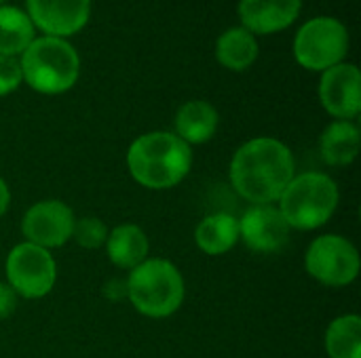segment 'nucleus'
I'll return each instance as SVG.
<instances>
[{
  "mask_svg": "<svg viewBox=\"0 0 361 358\" xmlns=\"http://www.w3.org/2000/svg\"><path fill=\"white\" fill-rule=\"evenodd\" d=\"M292 150L275 137H254L231 160V184L252 205H273L296 175Z\"/></svg>",
  "mask_w": 361,
  "mask_h": 358,
  "instance_id": "1",
  "label": "nucleus"
},
{
  "mask_svg": "<svg viewBox=\"0 0 361 358\" xmlns=\"http://www.w3.org/2000/svg\"><path fill=\"white\" fill-rule=\"evenodd\" d=\"M192 167V150L176 133H144L127 150L131 177L148 190L176 188Z\"/></svg>",
  "mask_w": 361,
  "mask_h": 358,
  "instance_id": "2",
  "label": "nucleus"
},
{
  "mask_svg": "<svg viewBox=\"0 0 361 358\" xmlns=\"http://www.w3.org/2000/svg\"><path fill=\"white\" fill-rule=\"evenodd\" d=\"M131 306L148 319H167L176 314L184 302V279L180 270L161 257H148L125 281Z\"/></svg>",
  "mask_w": 361,
  "mask_h": 358,
  "instance_id": "3",
  "label": "nucleus"
},
{
  "mask_svg": "<svg viewBox=\"0 0 361 358\" xmlns=\"http://www.w3.org/2000/svg\"><path fill=\"white\" fill-rule=\"evenodd\" d=\"M23 80L42 95H59L70 91L80 72L76 49L66 38H34L19 59Z\"/></svg>",
  "mask_w": 361,
  "mask_h": 358,
  "instance_id": "4",
  "label": "nucleus"
},
{
  "mask_svg": "<svg viewBox=\"0 0 361 358\" xmlns=\"http://www.w3.org/2000/svg\"><path fill=\"white\" fill-rule=\"evenodd\" d=\"M336 181L317 171L294 175L279 196V211L290 228L309 232L326 226L338 207Z\"/></svg>",
  "mask_w": 361,
  "mask_h": 358,
  "instance_id": "5",
  "label": "nucleus"
},
{
  "mask_svg": "<svg viewBox=\"0 0 361 358\" xmlns=\"http://www.w3.org/2000/svg\"><path fill=\"white\" fill-rule=\"evenodd\" d=\"M349 32L334 17H315L307 21L294 38L296 61L313 72H326L347 57Z\"/></svg>",
  "mask_w": 361,
  "mask_h": 358,
  "instance_id": "6",
  "label": "nucleus"
},
{
  "mask_svg": "<svg viewBox=\"0 0 361 358\" xmlns=\"http://www.w3.org/2000/svg\"><path fill=\"white\" fill-rule=\"evenodd\" d=\"M361 262L355 245L341 234L317 236L305 253V270L326 287H347L360 274Z\"/></svg>",
  "mask_w": 361,
  "mask_h": 358,
  "instance_id": "7",
  "label": "nucleus"
},
{
  "mask_svg": "<svg viewBox=\"0 0 361 358\" xmlns=\"http://www.w3.org/2000/svg\"><path fill=\"white\" fill-rule=\"evenodd\" d=\"M6 285L23 300H40L57 281V264L51 251L32 243H19L6 255Z\"/></svg>",
  "mask_w": 361,
  "mask_h": 358,
  "instance_id": "8",
  "label": "nucleus"
},
{
  "mask_svg": "<svg viewBox=\"0 0 361 358\" xmlns=\"http://www.w3.org/2000/svg\"><path fill=\"white\" fill-rule=\"evenodd\" d=\"M74 222V213L66 203L40 200L25 211L21 219V232L25 236V243L49 251L63 247L72 238Z\"/></svg>",
  "mask_w": 361,
  "mask_h": 358,
  "instance_id": "9",
  "label": "nucleus"
},
{
  "mask_svg": "<svg viewBox=\"0 0 361 358\" xmlns=\"http://www.w3.org/2000/svg\"><path fill=\"white\" fill-rule=\"evenodd\" d=\"M239 241L256 253H279L290 241V226L275 205H252L237 219Z\"/></svg>",
  "mask_w": 361,
  "mask_h": 358,
  "instance_id": "10",
  "label": "nucleus"
},
{
  "mask_svg": "<svg viewBox=\"0 0 361 358\" xmlns=\"http://www.w3.org/2000/svg\"><path fill=\"white\" fill-rule=\"evenodd\" d=\"M319 101L336 120H353L361 112V74L353 63H338L322 74Z\"/></svg>",
  "mask_w": 361,
  "mask_h": 358,
  "instance_id": "11",
  "label": "nucleus"
},
{
  "mask_svg": "<svg viewBox=\"0 0 361 358\" xmlns=\"http://www.w3.org/2000/svg\"><path fill=\"white\" fill-rule=\"evenodd\" d=\"M27 17L47 36L66 38L80 32L91 15V0H25Z\"/></svg>",
  "mask_w": 361,
  "mask_h": 358,
  "instance_id": "12",
  "label": "nucleus"
},
{
  "mask_svg": "<svg viewBox=\"0 0 361 358\" xmlns=\"http://www.w3.org/2000/svg\"><path fill=\"white\" fill-rule=\"evenodd\" d=\"M302 0H239V19L252 34H275L300 15Z\"/></svg>",
  "mask_w": 361,
  "mask_h": 358,
  "instance_id": "13",
  "label": "nucleus"
},
{
  "mask_svg": "<svg viewBox=\"0 0 361 358\" xmlns=\"http://www.w3.org/2000/svg\"><path fill=\"white\" fill-rule=\"evenodd\" d=\"M150 243L146 232L135 224H121L108 232L106 253L108 260L121 270H133L148 260Z\"/></svg>",
  "mask_w": 361,
  "mask_h": 358,
  "instance_id": "14",
  "label": "nucleus"
},
{
  "mask_svg": "<svg viewBox=\"0 0 361 358\" xmlns=\"http://www.w3.org/2000/svg\"><path fill=\"white\" fill-rule=\"evenodd\" d=\"M361 133L353 120H334L319 137L322 160L330 167H347L360 154Z\"/></svg>",
  "mask_w": 361,
  "mask_h": 358,
  "instance_id": "15",
  "label": "nucleus"
},
{
  "mask_svg": "<svg viewBox=\"0 0 361 358\" xmlns=\"http://www.w3.org/2000/svg\"><path fill=\"white\" fill-rule=\"evenodd\" d=\"M218 120V112L212 103L201 99L186 101L176 112V135L188 146H201L216 135Z\"/></svg>",
  "mask_w": 361,
  "mask_h": 358,
  "instance_id": "16",
  "label": "nucleus"
},
{
  "mask_svg": "<svg viewBox=\"0 0 361 358\" xmlns=\"http://www.w3.org/2000/svg\"><path fill=\"white\" fill-rule=\"evenodd\" d=\"M197 247L207 255H224L239 243V224L231 213H214L199 222L195 230Z\"/></svg>",
  "mask_w": 361,
  "mask_h": 358,
  "instance_id": "17",
  "label": "nucleus"
},
{
  "mask_svg": "<svg viewBox=\"0 0 361 358\" xmlns=\"http://www.w3.org/2000/svg\"><path fill=\"white\" fill-rule=\"evenodd\" d=\"M216 57L220 65L233 72L247 70L258 57V42L252 32L245 27L226 30L216 42Z\"/></svg>",
  "mask_w": 361,
  "mask_h": 358,
  "instance_id": "18",
  "label": "nucleus"
},
{
  "mask_svg": "<svg viewBox=\"0 0 361 358\" xmlns=\"http://www.w3.org/2000/svg\"><path fill=\"white\" fill-rule=\"evenodd\" d=\"M34 40V23L17 6H0V55H21Z\"/></svg>",
  "mask_w": 361,
  "mask_h": 358,
  "instance_id": "19",
  "label": "nucleus"
},
{
  "mask_svg": "<svg viewBox=\"0 0 361 358\" xmlns=\"http://www.w3.org/2000/svg\"><path fill=\"white\" fill-rule=\"evenodd\" d=\"M326 352L330 358H361V319L343 314L326 331Z\"/></svg>",
  "mask_w": 361,
  "mask_h": 358,
  "instance_id": "20",
  "label": "nucleus"
},
{
  "mask_svg": "<svg viewBox=\"0 0 361 358\" xmlns=\"http://www.w3.org/2000/svg\"><path fill=\"white\" fill-rule=\"evenodd\" d=\"M72 238L85 249H99L102 245H106L108 228L99 217H82L74 222Z\"/></svg>",
  "mask_w": 361,
  "mask_h": 358,
  "instance_id": "21",
  "label": "nucleus"
},
{
  "mask_svg": "<svg viewBox=\"0 0 361 358\" xmlns=\"http://www.w3.org/2000/svg\"><path fill=\"white\" fill-rule=\"evenodd\" d=\"M23 80L19 59L15 57H4L0 55V97L13 93Z\"/></svg>",
  "mask_w": 361,
  "mask_h": 358,
  "instance_id": "22",
  "label": "nucleus"
},
{
  "mask_svg": "<svg viewBox=\"0 0 361 358\" xmlns=\"http://www.w3.org/2000/svg\"><path fill=\"white\" fill-rule=\"evenodd\" d=\"M17 308V293L6 285L0 283V321L8 319Z\"/></svg>",
  "mask_w": 361,
  "mask_h": 358,
  "instance_id": "23",
  "label": "nucleus"
},
{
  "mask_svg": "<svg viewBox=\"0 0 361 358\" xmlns=\"http://www.w3.org/2000/svg\"><path fill=\"white\" fill-rule=\"evenodd\" d=\"M8 205H11V190H8V186H6V181L0 177V217L6 213V209H8Z\"/></svg>",
  "mask_w": 361,
  "mask_h": 358,
  "instance_id": "24",
  "label": "nucleus"
},
{
  "mask_svg": "<svg viewBox=\"0 0 361 358\" xmlns=\"http://www.w3.org/2000/svg\"><path fill=\"white\" fill-rule=\"evenodd\" d=\"M2 2H4V0H0V6H2Z\"/></svg>",
  "mask_w": 361,
  "mask_h": 358,
  "instance_id": "25",
  "label": "nucleus"
}]
</instances>
